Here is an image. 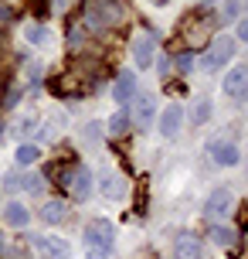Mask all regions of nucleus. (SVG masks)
Masks as SVG:
<instances>
[{
    "instance_id": "nucleus-1",
    "label": "nucleus",
    "mask_w": 248,
    "mask_h": 259,
    "mask_svg": "<svg viewBox=\"0 0 248 259\" xmlns=\"http://www.w3.org/2000/svg\"><path fill=\"white\" fill-rule=\"evenodd\" d=\"M82 239H85V256L89 259H109L112 242H116V229L109 219H89L82 229Z\"/></svg>"
},
{
    "instance_id": "nucleus-2",
    "label": "nucleus",
    "mask_w": 248,
    "mask_h": 259,
    "mask_svg": "<svg viewBox=\"0 0 248 259\" xmlns=\"http://www.w3.org/2000/svg\"><path fill=\"white\" fill-rule=\"evenodd\" d=\"M208 154L214 164H221V167H235L238 160H241V147L235 140H228V137H214L208 140Z\"/></svg>"
},
{
    "instance_id": "nucleus-3",
    "label": "nucleus",
    "mask_w": 248,
    "mask_h": 259,
    "mask_svg": "<svg viewBox=\"0 0 248 259\" xmlns=\"http://www.w3.org/2000/svg\"><path fill=\"white\" fill-rule=\"evenodd\" d=\"M31 246L41 259H68L72 249H68L65 239H54V235H31Z\"/></svg>"
},
{
    "instance_id": "nucleus-4",
    "label": "nucleus",
    "mask_w": 248,
    "mask_h": 259,
    "mask_svg": "<svg viewBox=\"0 0 248 259\" xmlns=\"http://www.w3.org/2000/svg\"><path fill=\"white\" fill-rule=\"evenodd\" d=\"M231 55H235V41H231V38L214 41L208 52H204V58H201V68H204V72H218V68L231 58Z\"/></svg>"
},
{
    "instance_id": "nucleus-5",
    "label": "nucleus",
    "mask_w": 248,
    "mask_h": 259,
    "mask_svg": "<svg viewBox=\"0 0 248 259\" xmlns=\"http://www.w3.org/2000/svg\"><path fill=\"white\" fill-rule=\"evenodd\" d=\"M231 201H235V194L228 191V188H214V191L208 194V201H204V219L208 222L224 219V215L231 211Z\"/></svg>"
},
{
    "instance_id": "nucleus-6",
    "label": "nucleus",
    "mask_w": 248,
    "mask_h": 259,
    "mask_svg": "<svg viewBox=\"0 0 248 259\" xmlns=\"http://www.w3.org/2000/svg\"><path fill=\"white\" fill-rule=\"evenodd\" d=\"M245 89H248V68H245V65H235V68L224 75L221 92L228 96V99H241V96H245Z\"/></svg>"
},
{
    "instance_id": "nucleus-7",
    "label": "nucleus",
    "mask_w": 248,
    "mask_h": 259,
    "mask_svg": "<svg viewBox=\"0 0 248 259\" xmlns=\"http://www.w3.org/2000/svg\"><path fill=\"white\" fill-rule=\"evenodd\" d=\"M173 259H204V249H201V239L191 232H180L173 239Z\"/></svg>"
},
{
    "instance_id": "nucleus-8",
    "label": "nucleus",
    "mask_w": 248,
    "mask_h": 259,
    "mask_svg": "<svg viewBox=\"0 0 248 259\" xmlns=\"http://www.w3.org/2000/svg\"><path fill=\"white\" fill-rule=\"evenodd\" d=\"M153 116H157V99H153V96H140V99H136V109H133V123H136V126L140 130H150L153 126Z\"/></svg>"
},
{
    "instance_id": "nucleus-9",
    "label": "nucleus",
    "mask_w": 248,
    "mask_h": 259,
    "mask_svg": "<svg viewBox=\"0 0 248 259\" xmlns=\"http://www.w3.org/2000/svg\"><path fill=\"white\" fill-rule=\"evenodd\" d=\"M180 126H183V109L177 103H167L163 116H160V133H163L167 140H173V137L180 133Z\"/></svg>"
},
{
    "instance_id": "nucleus-10",
    "label": "nucleus",
    "mask_w": 248,
    "mask_h": 259,
    "mask_svg": "<svg viewBox=\"0 0 248 259\" xmlns=\"http://www.w3.org/2000/svg\"><path fill=\"white\" fill-rule=\"evenodd\" d=\"M68 191L75 194V198H79V201H85V198H89L92 194V170L89 167H72V181H68Z\"/></svg>"
},
{
    "instance_id": "nucleus-11",
    "label": "nucleus",
    "mask_w": 248,
    "mask_h": 259,
    "mask_svg": "<svg viewBox=\"0 0 248 259\" xmlns=\"http://www.w3.org/2000/svg\"><path fill=\"white\" fill-rule=\"evenodd\" d=\"M130 55H133V62L140 65V68H150V65H153V38H150V34H140V38H133Z\"/></svg>"
},
{
    "instance_id": "nucleus-12",
    "label": "nucleus",
    "mask_w": 248,
    "mask_h": 259,
    "mask_svg": "<svg viewBox=\"0 0 248 259\" xmlns=\"http://www.w3.org/2000/svg\"><path fill=\"white\" fill-rule=\"evenodd\" d=\"M133 96H136V75L133 72H119L116 82H112V99L116 103H130Z\"/></svg>"
},
{
    "instance_id": "nucleus-13",
    "label": "nucleus",
    "mask_w": 248,
    "mask_h": 259,
    "mask_svg": "<svg viewBox=\"0 0 248 259\" xmlns=\"http://www.w3.org/2000/svg\"><path fill=\"white\" fill-rule=\"evenodd\" d=\"M99 191H102V198H109V201H122V198H126V181L109 170V174H102V181H99Z\"/></svg>"
},
{
    "instance_id": "nucleus-14",
    "label": "nucleus",
    "mask_w": 248,
    "mask_h": 259,
    "mask_svg": "<svg viewBox=\"0 0 248 259\" xmlns=\"http://www.w3.org/2000/svg\"><path fill=\"white\" fill-rule=\"evenodd\" d=\"M4 222H7L11 229H24L27 222H31V211H27L21 201H7V205H4Z\"/></svg>"
},
{
    "instance_id": "nucleus-15",
    "label": "nucleus",
    "mask_w": 248,
    "mask_h": 259,
    "mask_svg": "<svg viewBox=\"0 0 248 259\" xmlns=\"http://www.w3.org/2000/svg\"><path fill=\"white\" fill-rule=\"evenodd\" d=\"M130 126H133V119H130V113L126 109H119V113H112V119H109V137H126L130 133Z\"/></svg>"
},
{
    "instance_id": "nucleus-16",
    "label": "nucleus",
    "mask_w": 248,
    "mask_h": 259,
    "mask_svg": "<svg viewBox=\"0 0 248 259\" xmlns=\"http://www.w3.org/2000/svg\"><path fill=\"white\" fill-rule=\"evenodd\" d=\"M14 160H17L21 167L38 164V160H41V147H34V143H21V147H17V154H14Z\"/></svg>"
},
{
    "instance_id": "nucleus-17",
    "label": "nucleus",
    "mask_w": 248,
    "mask_h": 259,
    "mask_svg": "<svg viewBox=\"0 0 248 259\" xmlns=\"http://www.w3.org/2000/svg\"><path fill=\"white\" fill-rule=\"evenodd\" d=\"M68 215V208H65V201H58V198H54V201H48V205L41 208V219L48 222V225H58V222L65 219Z\"/></svg>"
},
{
    "instance_id": "nucleus-18",
    "label": "nucleus",
    "mask_w": 248,
    "mask_h": 259,
    "mask_svg": "<svg viewBox=\"0 0 248 259\" xmlns=\"http://www.w3.org/2000/svg\"><path fill=\"white\" fill-rule=\"evenodd\" d=\"M24 38H27V45H48V41H51V31H48V27H41V24H27L24 27Z\"/></svg>"
},
{
    "instance_id": "nucleus-19",
    "label": "nucleus",
    "mask_w": 248,
    "mask_h": 259,
    "mask_svg": "<svg viewBox=\"0 0 248 259\" xmlns=\"http://www.w3.org/2000/svg\"><path fill=\"white\" fill-rule=\"evenodd\" d=\"M235 229H228V225H214V229H211V242H214V246H235Z\"/></svg>"
},
{
    "instance_id": "nucleus-20",
    "label": "nucleus",
    "mask_w": 248,
    "mask_h": 259,
    "mask_svg": "<svg viewBox=\"0 0 248 259\" xmlns=\"http://www.w3.org/2000/svg\"><path fill=\"white\" fill-rule=\"evenodd\" d=\"M191 119H194V126H201V123H208V119H211V103H208V99H197V103H194Z\"/></svg>"
},
{
    "instance_id": "nucleus-21",
    "label": "nucleus",
    "mask_w": 248,
    "mask_h": 259,
    "mask_svg": "<svg viewBox=\"0 0 248 259\" xmlns=\"http://www.w3.org/2000/svg\"><path fill=\"white\" fill-rule=\"evenodd\" d=\"M238 17H241V0H224L221 4V24L238 21Z\"/></svg>"
},
{
    "instance_id": "nucleus-22",
    "label": "nucleus",
    "mask_w": 248,
    "mask_h": 259,
    "mask_svg": "<svg viewBox=\"0 0 248 259\" xmlns=\"http://www.w3.org/2000/svg\"><path fill=\"white\" fill-rule=\"evenodd\" d=\"M21 188H24L27 194H41L44 191V178H41V174H24V178H21Z\"/></svg>"
},
{
    "instance_id": "nucleus-23",
    "label": "nucleus",
    "mask_w": 248,
    "mask_h": 259,
    "mask_svg": "<svg viewBox=\"0 0 248 259\" xmlns=\"http://www.w3.org/2000/svg\"><path fill=\"white\" fill-rule=\"evenodd\" d=\"M85 140H89V143L102 140V123H89V126H85Z\"/></svg>"
},
{
    "instance_id": "nucleus-24",
    "label": "nucleus",
    "mask_w": 248,
    "mask_h": 259,
    "mask_svg": "<svg viewBox=\"0 0 248 259\" xmlns=\"http://www.w3.org/2000/svg\"><path fill=\"white\" fill-rule=\"evenodd\" d=\"M4 191H21V174H4Z\"/></svg>"
},
{
    "instance_id": "nucleus-25",
    "label": "nucleus",
    "mask_w": 248,
    "mask_h": 259,
    "mask_svg": "<svg viewBox=\"0 0 248 259\" xmlns=\"http://www.w3.org/2000/svg\"><path fill=\"white\" fill-rule=\"evenodd\" d=\"M177 68H180V72H191V68H194V55L191 52L180 55V58H177Z\"/></svg>"
},
{
    "instance_id": "nucleus-26",
    "label": "nucleus",
    "mask_w": 248,
    "mask_h": 259,
    "mask_svg": "<svg viewBox=\"0 0 248 259\" xmlns=\"http://www.w3.org/2000/svg\"><path fill=\"white\" fill-rule=\"evenodd\" d=\"M238 41H248V21L238 17Z\"/></svg>"
},
{
    "instance_id": "nucleus-27",
    "label": "nucleus",
    "mask_w": 248,
    "mask_h": 259,
    "mask_svg": "<svg viewBox=\"0 0 248 259\" xmlns=\"http://www.w3.org/2000/svg\"><path fill=\"white\" fill-rule=\"evenodd\" d=\"M17 99H21V89H17V85H14V89L7 92V103H4V106H7V109H11V106H17Z\"/></svg>"
},
{
    "instance_id": "nucleus-28",
    "label": "nucleus",
    "mask_w": 248,
    "mask_h": 259,
    "mask_svg": "<svg viewBox=\"0 0 248 259\" xmlns=\"http://www.w3.org/2000/svg\"><path fill=\"white\" fill-rule=\"evenodd\" d=\"M170 68H173V62H170L167 55H163V58H160V72H163V78H167V75H170Z\"/></svg>"
}]
</instances>
